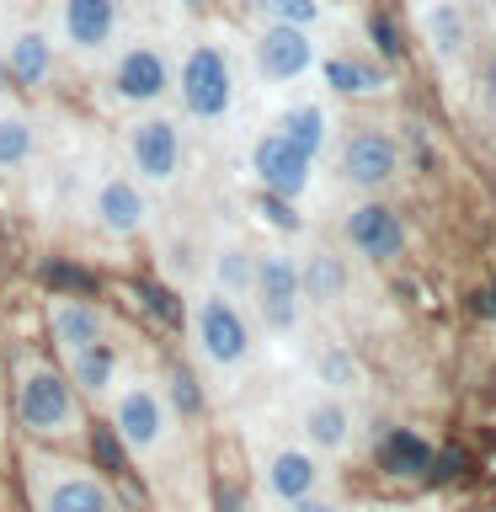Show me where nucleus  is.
Segmentation results:
<instances>
[{
	"label": "nucleus",
	"mask_w": 496,
	"mask_h": 512,
	"mask_svg": "<svg viewBox=\"0 0 496 512\" xmlns=\"http://www.w3.org/2000/svg\"><path fill=\"white\" fill-rule=\"evenodd\" d=\"M166 406H176L182 416H198L203 395H198V384H192V374H182V368L171 374V400H166Z\"/></svg>",
	"instance_id": "30"
},
{
	"label": "nucleus",
	"mask_w": 496,
	"mask_h": 512,
	"mask_svg": "<svg viewBox=\"0 0 496 512\" xmlns=\"http://www.w3.org/2000/svg\"><path fill=\"white\" fill-rule=\"evenodd\" d=\"M192 347L214 374H240L251 363V320L240 315V304L230 294H203L192 304Z\"/></svg>",
	"instance_id": "3"
},
{
	"label": "nucleus",
	"mask_w": 496,
	"mask_h": 512,
	"mask_svg": "<svg viewBox=\"0 0 496 512\" xmlns=\"http://www.w3.org/2000/svg\"><path fill=\"white\" fill-rule=\"evenodd\" d=\"M262 214L278 224V230H288V235L299 230V214H294V203H288V198H272V192H262Z\"/></svg>",
	"instance_id": "31"
},
{
	"label": "nucleus",
	"mask_w": 496,
	"mask_h": 512,
	"mask_svg": "<svg viewBox=\"0 0 496 512\" xmlns=\"http://www.w3.org/2000/svg\"><path fill=\"white\" fill-rule=\"evenodd\" d=\"M16 422H22L32 438L64 443L80 432V395L64 368L54 363H27L22 379H16Z\"/></svg>",
	"instance_id": "1"
},
{
	"label": "nucleus",
	"mask_w": 496,
	"mask_h": 512,
	"mask_svg": "<svg viewBox=\"0 0 496 512\" xmlns=\"http://www.w3.org/2000/svg\"><path fill=\"white\" fill-rule=\"evenodd\" d=\"M368 32H374V43H379V54H384V59H395V54H400V38L390 32V22H384V16H374V22H368Z\"/></svg>",
	"instance_id": "33"
},
{
	"label": "nucleus",
	"mask_w": 496,
	"mask_h": 512,
	"mask_svg": "<svg viewBox=\"0 0 496 512\" xmlns=\"http://www.w3.org/2000/svg\"><path fill=\"white\" fill-rule=\"evenodd\" d=\"M70 368H64V374H70V384L75 390H86V395H112V384H118V347L107 342H91V347H80V352H70V358H64Z\"/></svg>",
	"instance_id": "20"
},
{
	"label": "nucleus",
	"mask_w": 496,
	"mask_h": 512,
	"mask_svg": "<svg viewBox=\"0 0 496 512\" xmlns=\"http://www.w3.org/2000/svg\"><path fill=\"white\" fill-rule=\"evenodd\" d=\"M112 438L123 443V454L155 459L171 438V406L150 379H123L112 384Z\"/></svg>",
	"instance_id": "4"
},
{
	"label": "nucleus",
	"mask_w": 496,
	"mask_h": 512,
	"mask_svg": "<svg viewBox=\"0 0 496 512\" xmlns=\"http://www.w3.org/2000/svg\"><path fill=\"white\" fill-rule=\"evenodd\" d=\"M91 443H96V454H102V464H107V470L118 475V470H123V443L112 438V427H96V438H91Z\"/></svg>",
	"instance_id": "32"
},
{
	"label": "nucleus",
	"mask_w": 496,
	"mask_h": 512,
	"mask_svg": "<svg viewBox=\"0 0 496 512\" xmlns=\"http://www.w3.org/2000/svg\"><path fill=\"white\" fill-rule=\"evenodd\" d=\"M251 64L267 86H294L320 64V48L310 38V27H283V22H262L251 43Z\"/></svg>",
	"instance_id": "8"
},
{
	"label": "nucleus",
	"mask_w": 496,
	"mask_h": 512,
	"mask_svg": "<svg viewBox=\"0 0 496 512\" xmlns=\"http://www.w3.org/2000/svg\"><path fill=\"white\" fill-rule=\"evenodd\" d=\"M416 27H422V38L438 59H459L470 48V11H464V0H422Z\"/></svg>",
	"instance_id": "18"
},
{
	"label": "nucleus",
	"mask_w": 496,
	"mask_h": 512,
	"mask_svg": "<svg viewBox=\"0 0 496 512\" xmlns=\"http://www.w3.org/2000/svg\"><path fill=\"white\" fill-rule=\"evenodd\" d=\"M262 22H283V27H315L320 22V0H251Z\"/></svg>",
	"instance_id": "28"
},
{
	"label": "nucleus",
	"mask_w": 496,
	"mask_h": 512,
	"mask_svg": "<svg viewBox=\"0 0 496 512\" xmlns=\"http://www.w3.org/2000/svg\"><path fill=\"white\" fill-rule=\"evenodd\" d=\"M171 86L182 91V112L192 123H224L235 112V64L208 38H198L182 54V70H176Z\"/></svg>",
	"instance_id": "2"
},
{
	"label": "nucleus",
	"mask_w": 496,
	"mask_h": 512,
	"mask_svg": "<svg viewBox=\"0 0 496 512\" xmlns=\"http://www.w3.org/2000/svg\"><path fill=\"white\" fill-rule=\"evenodd\" d=\"M278 134H283L288 144H299V150L315 160V155L331 144V118H326V107H315V102H294V107L278 118Z\"/></svg>",
	"instance_id": "22"
},
{
	"label": "nucleus",
	"mask_w": 496,
	"mask_h": 512,
	"mask_svg": "<svg viewBox=\"0 0 496 512\" xmlns=\"http://www.w3.org/2000/svg\"><path fill=\"white\" fill-rule=\"evenodd\" d=\"M320 384H326L331 395H342V390H358V379H363V368H358V358H352L347 347H326L320 352Z\"/></svg>",
	"instance_id": "27"
},
{
	"label": "nucleus",
	"mask_w": 496,
	"mask_h": 512,
	"mask_svg": "<svg viewBox=\"0 0 496 512\" xmlns=\"http://www.w3.org/2000/svg\"><path fill=\"white\" fill-rule=\"evenodd\" d=\"M48 331H54V347L70 358V352L102 342L107 315H102V304H91L86 294H54V304H48Z\"/></svg>",
	"instance_id": "15"
},
{
	"label": "nucleus",
	"mask_w": 496,
	"mask_h": 512,
	"mask_svg": "<svg viewBox=\"0 0 496 512\" xmlns=\"http://www.w3.org/2000/svg\"><path fill=\"white\" fill-rule=\"evenodd\" d=\"M43 278L54 283V288H64V294H91V288H96L91 272H80V267H70V262H48Z\"/></svg>",
	"instance_id": "29"
},
{
	"label": "nucleus",
	"mask_w": 496,
	"mask_h": 512,
	"mask_svg": "<svg viewBox=\"0 0 496 512\" xmlns=\"http://www.w3.org/2000/svg\"><path fill=\"white\" fill-rule=\"evenodd\" d=\"M251 299L272 331H294L299 326V262L288 251H262L251 262Z\"/></svg>",
	"instance_id": "9"
},
{
	"label": "nucleus",
	"mask_w": 496,
	"mask_h": 512,
	"mask_svg": "<svg viewBox=\"0 0 496 512\" xmlns=\"http://www.w3.org/2000/svg\"><path fill=\"white\" fill-rule=\"evenodd\" d=\"M251 171L256 182H262V192H272V198H304V187H310L315 176V160L299 150V144H288L278 128H267V134H256L251 144Z\"/></svg>",
	"instance_id": "10"
},
{
	"label": "nucleus",
	"mask_w": 496,
	"mask_h": 512,
	"mask_svg": "<svg viewBox=\"0 0 496 512\" xmlns=\"http://www.w3.org/2000/svg\"><path fill=\"white\" fill-rule=\"evenodd\" d=\"M27 480H32V507H38V512H118L112 486L102 475L80 470V464L32 459Z\"/></svg>",
	"instance_id": "5"
},
{
	"label": "nucleus",
	"mask_w": 496,
	"mask_h": 512,
	"mask_svg": "<svg viewBox=\"0 0 496 512\" xmlns=\"http://www.w3.org/2000/svg\"><path fill=\"white\" fill-rule=\"evenodd\" d=\"M11 86V75H6V54H0V91H6Z\"/></svg>",
	"instance_id": "37"
},
{
	"label": "nucleus",
	"mask_w": 496,
	"mask_h": 512,
	"mask_svg": "<svg viewBox=\"0 0 496 512\" xmlns=\"http://www.w3.org/2000/svg\"><path fill=\"white\" fill-rule=\"evenodd\" d=\"M251 262L256 256L246 246H219L214 251V288L219 294H230V299L251 294Z\"/></svg>",
	"instance_id": "26"
},
{
	"label": "nucleus",
	"mask_w": 496,
	"mask_h": 512,
	"mask_svg": "<svg viewBox=\"0 0 496 512\" xmlns=\"http://www.w3.org/2000/svg\"><path fill=\"white\" fill-rule=\"evenodd\" d=\"M171 80H176V70H171L166 48L139 38V43H128L123 54L112 59L107 86H112V102H123V107H155V102H166Z\"/></svg>",
	"instance_id": "7"
},
{
	"label": "nucleus",
	"mask_w": 496,
	"mask_h": 512,
	"mask_svg": "<svg viewBox=\"0 0 496 512\" xmlns=\"http://www.w3.org/2000/svg\"><path fill=\"white\" fill-rule=\"evenodd\" d=\"M342 235L358 256H368V262H395V256L406 251V224H400V214L390 203H374V198L358 203L342 219Z\"/></svg>",
	"instance_id": "13"
},
{
	"label": "nucleus",
	"mask_w": 496,
	"mask_h": 512,
	"mask_svg": "<svg viewBox=\"0 0 496 512\" xmlns=\"http://www.w3.org/2000/svg\"><path fill=\"white\" fill-rule=\"evenodd\" d=\"M486 96L496 102V54H491V64H486Z\"/></svg>",
	"instance_id": "36"
},
{
	"label": "nucleus",
	"mask_w": 496,
	"mask_h": 512,
	"mask_svg": "<svg viewBox=\"0 0 496 512\" xmlns=\"http://www.w3.org/2000/svg\"><path fill=\"white\" fill-rule=\"evenodd\" d=\"M320 480H326V470H320V459L310 448H278V454H267V464H262V486H267L272 502H283V507L315 496Z\"/></svg>",
	"instance_id": "16"
},
{
	"label": "nucleus",
	"mask_w": 496,
	"mask_h": 512,
	"mask_svg": "<svg viewBox=\"0 0 496 512\" xmlns=\"http://www.w3.org/2000/svg\"><path fill=\"white\" fill-rule=\"evenodd\" d=\"M123 160L144 187L176 182V171H182V160H187L182 123L166 118V112H144V118H134L123 128Z\"/></svg>",
	"instance_id": "6"
},
{
	"label": "nucleus",
	"mask_w": 496,
	"mask_h": 512,
	"mask_svg": "<svg viewBox=\"0 0 496 512\" xmlns=\"http://www.w3.org/2000/svg\"><path fill=\"white\" fill-rule=\"evenodd\" d=\"M299 432L310 454H342L352 443V406L342 395H315L310 406L299 411Z\"/></svg>",
	"instance_id": "17"
},
{
	"label": "nucleus",
	"mask_w": 496,
	"mask_h": 512,
	"mask_svg": "<svg viewBox=\"0 0 496 512\" xmlns=\"http://www.w3.org/2000/svg\"><path fill=\"white\" fill-rule=\"evenodd\" d=\"M384 470L390 475H427L432 470V448L416 438V432L395 427L390 438H384Z\"/></svg>",
	"instance_id": "24"
},
{
	"label": "nucleus",
	"mask_w": 496,
	"mask_h": 512,
	"mask_svg": "<svg viewBox=\"0 0 496 512\" xmlns=\"http://www.w3.org/2000/svg\"><path fill=\"white\" fill-rule=\"evenodd\" d=\"M0 54H6V75L16 80V86H27V91L48 86V75H54V38H48L43 27L11 32V43L0 48Z\"/></svg>",
	"instance_id": "19"
},
{
	"label": "nucleus",
	"mask_w": 496,
	"mask_h": 512,
	"mask_svg": "<svg viewBox=\"0 0 496 512\" xmlns=\"http://www.w3.org/2000/svg\"><path fill=\"white\" fill-rule=\"evenodd\" d=\"M347 294V267L331 251H310V262H299V299L310 304H336Z\"/></svg>",
	"instance_id": "21"
},
{
	"label": "nucleus",
	"mask_w": 496,
	"mask_h": 512,
	"mask_svg": "<svg viewBox=\"0 0 496 512\" xmlns=\"http://www.w3.org/2000/svg\"><path fill=\"white\" fill-rule=\"evenodd\" d=\"M118 27H123L118 0H59V38L75 54H86V59L107 54L118 43Z\"/></svg>",
	"instance_id": "12"
},
{
	"label": "nucleus",
	"mask_w": 496,
	"mask_h": 512,
	"mask_svg": "<svg viewBox=\"0 0 496 512\" xmlns=\"http://www.w3.org/2000/svg\"><path fill=\"white\" fill-rule=\"evenodd\" d=\"M32 150H38V128H32V118H22V112H0V171L27 166Z\"/></svg>",
	"instance_id": "25"
},
{
	"label": "nucleus",
	"mask_w": 496,
	"mask_h": 512,
	"mask_svg": "<svg viewBox=\"0 0 496 512\" xmlns=\"http://www.w3.org/2000/svg\"><path fill=\"white\" fill-rule=\"evenodd\" d=\"M320 75H326V86L336 96H374V91H384V70H379V64H368V59L336 54V59L320 64Z\"/></svg>",
	"instance_id": "23"
},
{
	"label": "nucleus",
	"mask_w": 496,
	"mask_h": 512,
	"mask_svg": "<svg viewBox=\"0 0 496 512\" xmlns=\"http://www.w3.org/2000/svg\"><path fill=\"white\" fill-rule=\"evenodd\" d=\"M150 304H155V310H160V315H171V320H182V310H176V304H171V294H166V288H150Z\"/></svg>",
	"instance_id": "35"
},
{
	"label": "nucleus",
	"mask_w": 496,
	"mask_h": 512,
	"mask_svg": "<svg viewBox=\"0 0 496 512\" xmlns=\"http://www.w3.org/2000/svg\"><path fill=\"white\" fill-rule=\"evenodd\" d=\"M288 512H342V507H336L331 496L315 491V496H304V502H288Z\"/></svg>",
	"instance_id": "34"
},
{
	"label": "nucleus",
	"mask_w": 496,
	"mask_h": 512,
	"mask_svg": "<svg viewBox=\"0 0 496 512\" xmlns=\"http://www.w3.org/2000/svg\"><path fill=\"white\" fill-rule=\"evenodd\" d=\"M91 214L107 235L128 240V235H139L144 224H150V203H144V187L134 182V176H107V182L96 187V198H91Z\"/></svg>",
	"instance_id": "14"
},
{
	"label": "nucleus",
	"mask_w": 496,
	"mask_h": 512,
	"mask_svg": "<svg viewBox=\"0 0 496 512\" xmlns=\"http://www.w3.org/2000/svg\"><path fill=\"white\" fill-rule=\"evenodd\" d=\"M336 171H342L352 187L379 192V187L395 182L400 150H395V139L384 134V128H358V134H347L342 150H336Z\"/></svg>",
	"instance_id": "11"
}]
</instances>
